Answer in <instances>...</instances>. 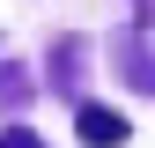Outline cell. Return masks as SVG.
Listing matches in <instances>:
<instances>
[{"label": "cell", "instance_id": "1", "mask_svg": "<svg viewBox=\"0 0 155 148\" xmlns=\"http://www.w3.org/2000/svg\"><path fill=\"white\" fill-rule=\"evenodd\" d=\"M81 133H89V141H118V133H126V126H118V119H111V111H89V126H81Z\"/></svg>", "mask_w": 155, "mask_h": 148}]
</instances>
